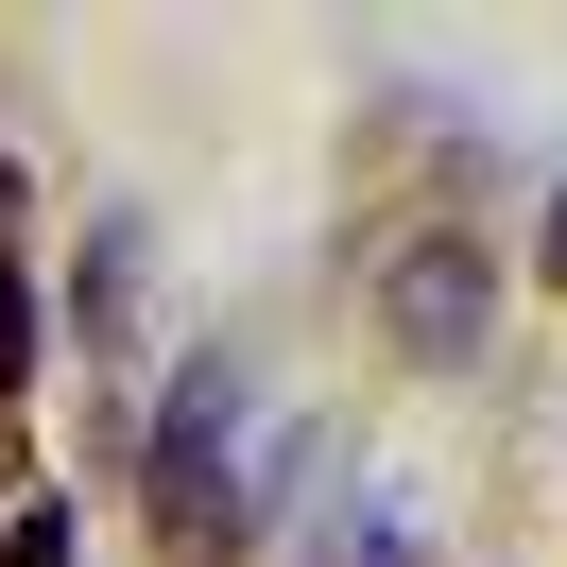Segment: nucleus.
<instances>
[{"label": "nucleus", "instance_id": "3", "mask_svg": "<svg viewBox=\"0 0 567 567\" xmlns=\"http://www.w3.org/2000/svg\"><path fill=\"white\" fill-rule=\"evenodd\" d=\"M35 379V276H18V173H0V395Z\"/></svg>", "mask_w": 567, "mask_h": 567}, {"label": "nucleus", "instance_id": "1", "mask_svg": "<svg viewBox=\"0 0 567 567\" xmlns=\"http://www.w3.org/2000/svg\"><path fill=\"white\" fill-rule=\"evenodd\" d=\"M224 447H241V361H189V379H173V413H155V533H173L189 567H224V533H241Z\"/></svg>", "mask_w": 567, "mask_h": 567}, {"label": "nucleus", "instance_id": "5", "mask_svg": "<svg viewBox=\"0 0 567 567\" xmlns=\"http://www.w3.org/2000/svg\"><path fill=\"white\" fill-rule=\"evenodd\" d=\"M550 258H567V224H550Z\"/></svg>", "mask_w": 567, "mask_h": 567}, {"label": "nucleus", "instance_id": "2", "mask_svg": "<svg viewBox=\"0 0 567 567\" xmlns=\"http://www.w3.org/2000/svg\"><path fill=\"white\" fill-rule=\"evenodd\" d=\"M379 310H395V344H413V361H464V344H482V310H498V258H482V241H413V258L379 276Z\"/></svg>", "mask_w": 567, "mask_h": 567}, {"label": "nucleus", "instance_id": "4", "mask_svg": "<svg viewBox=\"0 0 567 567\" xmlns=\"http://www.w3.org/2000/svg\"><path fill=\"white\" fill-rule=\"evenodd\" d=\"M0 567H70V516H52V498H35V516L0 533Z\"/></svg>", "mask_w": 567, "mask_h": 567}]
</instances>
